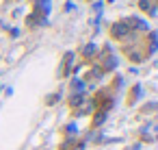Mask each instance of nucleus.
Returning <instances> with one entry per match:
<instances>
[{
    "mask_svg": "<svg viewBox=\"0 0 158 150\" xmlns=\"http://www.w3.org/2000/svg\"><path fill=\"white\" fill-rule=\"evenodd\" d=\"M35 7L41 9V11H39L41 15H48V13H50V0H35Z\"/></svg>",
    "mask_w": 158,
    "mask_h": 150,
    "instance_id": "f03ea898",
    "label": "nucleus"
},
{
    "mask_svg": "<svg viewBox=\"0 0 158 150\" xmlns=\"http://www.w3.org/2000/svg\"><path fill=\"white\" fill-rule=\"evenodd\" d=\"M110 35H113L115 39H126V37L130 35V29H128L126 20H123V22H117V24H113V29H110Z\"/></svg>",
    "mask_w": 158,
    "mask_h": 150,
    "instance_id": "f257e3e1",
    "label": "nucleus"
}]
</instances>
